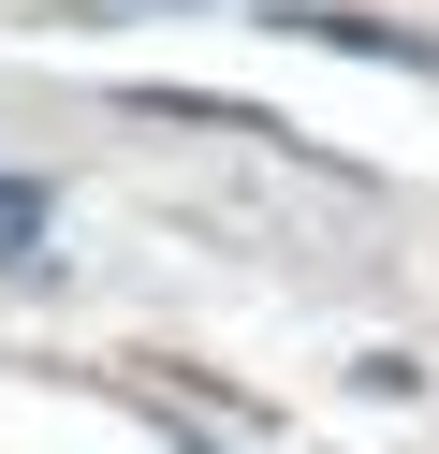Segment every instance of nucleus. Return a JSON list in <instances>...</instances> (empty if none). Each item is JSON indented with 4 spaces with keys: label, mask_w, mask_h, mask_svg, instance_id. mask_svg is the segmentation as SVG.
<instances>
[{
    "label": "nucleus",
    "mask_w": 439,
    "mask_h": 454,
    "mask_svg": "<svg viewBox=\"0 0 439 454\" xmlns=\"http://www.w3.org/2000/svg\"><path fill=\"white\" fill-rule=\"evenodd\" d=\"M29 249H44V206H29V191L0 176V264H29Z\"/></svg>",
    "instance_id": "obj_1"
}]
</instances>
